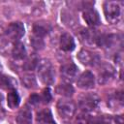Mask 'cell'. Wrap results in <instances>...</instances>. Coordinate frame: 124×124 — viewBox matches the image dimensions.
<instances>
[{"label":"cell","mask_w":124,"mask_h":124,"mask_svg":"<svg viewBox=\"0 0 124 124\" xmlns=\"http://www.w3.org/2000/svg\"><path fill=\"white\" fill-rule=\"evenodd\" d=\"M37 73L40 80L46 84L50 85L54 82V78H55V72L54 68L51 64V62L48 59H42L38 61L37 64Z\"/></svg>","instance_id":"cell-1"},{"label":"cell","mask_w":124,"mask_h":124,"mask_svg":"<svg viewBox=\"0 0 124 124\" xmlns=\"http://www.w3.org/2000/svg\"><path fill=\"white\" fill-rule=\"evenodd\" d=\"M104 13L108 22L117 23L121 17V7L118 2L107 1L104 4Z\"/></svg>","instance_id":"cell-2"},{"label":"cell","mask_w":124,"mask_h":124,"mask_svg":"<svg viewBox=\"0 0 124 124\" xmlns=\"http://www.w3.org/2000/svg\"><path fill=\"white\" fill-rule=\"evenodd\" d=\"M76 104L71 100H60L57 103V111L63 119H71L76 112Z\"/></svg>","instance_id":"cell-3"},{"label":"cell","mask_w":124,"mask_h":124,"mask_svg":"<svg viewBox=\"0 0 124 124\" xmlns=\"http://www.w3.org/2000/svg\"><path fill=\"white\" fill-rule=\"evenodd\" d=\"M5 34L10 40L17 41L24 35V26L19 21L12 22L5 29Z\"/></svg>","instance_id":"cell-4"},{"label":"cell","mask_w":124,"mask_h":124,"mask_svg":"<svg viewBox=\"0 0 124 124\" xmlns=\"http://www.w3.org/2000/svg\"><path fill=\"white\" fill-rule=\"evenodd\" d=\"M99 97L96 94H85L79 100V108L84 111L88 112L93 110L99 104Z\"/></svg>","instance_id":"cell-5"},{"label":"cell","mask_w":124,"mask_h":124,"mask_svg":"<svg viewBox=\"0 0 124 124\" xmlns=\"http://www.w3.org/2000/svg\"><path fill=\"white\" fill-rule=\"evenodd\" d=\"M77 84L81 89H85V90L86 89H91V88L94 87V84H95V77L89 71L83 72L78 78Z\"/></svg>","instance_id":"cell-6"},{"label":"cell","mask_w":124,"mask_h":124,"mask_svg":"<svg viewBox=\"0 0 124 124\" xmlns=\"http://www.w3.org/2000/svg\"><path fill=\"white\" fill-rule=\"evenodd\" d=\"M78 58L85 66H94L99 62L98 55L87 49H81L78 54Z\"/></svg>","instance_id":"cell-7"},{"label":"cell","mask_w":124,"mask_h":124,"mask_svg":"<svg viewBox=\"0 0 124 124\" xmlns=\"http://www.w3.org/2000/svg\"><path fill=\"white\" fill-rule=\"evenodd\" d=\"M114 74H115V71H114V68L112 66H110L109 64H105L101 67V70L99 72V78H98V81L99 83L101 84H104V83H108L109 82L113 77H114Z\"/></svg>","instance_id":"cell-8"},{"label":"cell","mask_w":124,"mask_h":124,"mask_svg":"<svg viewBox=\"0 0 124 124\" xmlns=\"http://www.w3.org/2000/svg\"><path fill=\"white\" fill-rule=\"evenodd\" d=\"M82 16H83L84 20L86 21V23L89 26L95 27L100 24V16L98 15V13L93 8H91V7L85 8L82 12Z\"/></svg>","instance_id":"cell-9"},{"label":"cell","mask_w":124,"mask_h":124,"mask_svg":"<svg viewBox=\"0 0 124 124\" xmlns=\"http://www.w3.org/2000/svg\"><path fill=\"white\" fill-rule=\"evenodd\" d=\"M60 72H61V77H62L63 80L65 82L70 83L75 78L77 72H78V68L75 64L68 63V64H65L61 67Z\"/></svg>","instance_id":"cell-10"},{"label":"cell","mask_w":124,"mask_h":124,"mask_svg":"<svg viewBox=\"0 0 124 124\" xmlns=\"http://www.w3.org/2000/svg\"><path fill=\"white\" fill-rule=\"evenodd\" d=\"M75 40L69 33H64L60 37V47L64 51H72L75 48Z\"/></svg>","instance_id":"cell-11"},{"label":"cell","mask_w":124,"mask_h":124,"mask_svg":"<svg viewBox=\"0 0 124 124\" xmlns=\"http://www.w3.org/2000/svg\"><path fill=\"white\" fill-rule=\"evenodd\" d=\"M12 56L14 58V60L16 62H18V61H22L24 60L25 56H26V49L23 46V44L17 42L16 44H14V46H13V49H12Z\"/></svg>","instance_id":"cell-12"},{"label":"cell","mask_w":124,"mask_h":124,"mask_svg":"<svg viewBox=\"0 0 124 124\" xmlns=\"http://www.w3.org/2000/svg\"><path fill=\"white\" fill-rule=\"evenodd\" d=\"M17 124H31L32 122V112L27 107L22 108L16 116Z\"/></svg>","instance_id":"cell-13"},{"label":"cell","mask_w":124,"mask_h":124,"mask_svg":"<svg viewBox=\"0 0 124 124\" xmlns=\"http://www.w3.org/2000/svg\"><path fill=\"white\" fill-rule=\"evenodd\" d=\"M49 30H50V27H49V24H47V23L38 22V23H35L33 26L34 36L38 37V38H42V39L48 34Z\"/></svg>","instance_id":"cell-14"},{"label":"cell","mask_w":124,"mask_h":124,"mask_svg":"<svg viewBox=\"0 0 124 124\" xmlns=\"http://www.w3.org/2000/svg\"><path fill=\"white\" fill-rule=\"evenodd\" d=\"M80 37L81 39L89 45H97V41H98V37L99 35L96 34L94 32V30L91 29H83L80 32Z\"/></svg>","instance_id":"cell-15"},{"label":"cell","mask_w":124,"mask_h":124,"mask_svg":"<svg viewBox=\"0 0 124 124\" xmlns=\"http://www.w3.org/2000/svg\"><path fill=\"white\" fill-rule=\"evenodd\" d=\"M61 19L63 20L65 25H67L68 27H71V28H74L78 24V19H77L76 16L72 12H69V11L64 10L61 13Z\"/></svg>","instance_id":"cell-16"},{"label":"cell","mask_w":124,"mask_h":124,"mask_svg":"<svg viewBox=\"0 0 124 124\" xmlns=\"http://www.w3.org/2000/svg\"><path fill=\"white\" fill-rule=\"evenodd\" d=\"M108 105L112 108L113 109H116L120 107H122L123 105V93L120 92H116L114 95L110 96L108 101Z\"/></svg>","instance_id":"cell-17"},{"label":"cell","mask_w":124,"mask_h":124,"mask_svg":"<svg viewBox=\"0 0 124 124\" xmlns=\"http://www.w3.org/2000/svg\"><path fill=\"white\" fill-rule=\"evenodd\" d=\"M19 96L16 93L15 89H12L9 91L8 96H7V104L11 108H16L19 105Z\"/></svg>","instance_id":"cell-18"},{"label":"cell","mask_w":124,"mask_h":124,"mask_svg":"<svg viewBox=\"0 0 124 124\" xmlns=\"http://www.w3.org/2000/svg\"><path fill=\"white\" fill-rule=\"evenodd\" d=\"M21 81L23 85L27 88H35L37 87V80L35 76L32 73H26L21 77Z\"/></svg>","instance_id":"cell-19"},{"label":"cell","mask_w":124,"mask_h":124,"mask_svg":"<svg viewBox=\"0 0 124 124\" xmlns=\"http://www.w3.org/2000/svg\"><path fill=\"white\" fill-rule=\"evenodd\" d=\"M56 92L59 94V95H62L64 97H70L73 95L74 93V88L72 87V85L68 82H64V83H61L59 84L57 87H56Z\"/></svg>","instance_id":"cell-20"},{"label":"cell","mask_w":124,"mask_h":124,"mask_svg":"<svg viewBox=\"0 0 124 124\" xmlns=\"http://www.w3.org/2000/svg\"><path fill=\"white\" fill-rule=\"evenodd\" d=\"M37 121L40 124H49L52 122V116L48 109H44L38 112L37 114Z\"/></svg>","instance_id":"cell-21"},{"label":"cell","mask_w":124,"mask_h":124,"mask_svg":"<svg viewBox=\"0 0 124 124\" xmlns=\"http://www.w3.org/2000/svg\"><path fill=\"white\" fill-rule=\"evenodd\" d=\"M14 87V81L11 77L8 76H0V88L2 89H10L12 90Z\"/></svg>","instance_id":"cell-22"},{"label":"cell","mask_w":124,"mask_h":124,"mask_svg":"<svg viewBox=\"0 0 124 124\" xmlns=\"http://www.w3.org/2000/svg\"><path fill=\"white\" fill-rule=\"evenodd\" d=\"M91 124H111V121L108 117L103 115L91 119Z\"/></svg>","instance_id":"cell-23"},{"label":"cell","mask_w":124,"mask_h":124,"mask_svg":"<svg viewBox=\"0 0 124 124\" xmlns=\"http://www.w3.org/2000/svg\"><path fill=\"white\" fill-rule=\"evenodd\" d=\"M31 44H32L33 47L36 49H42L44 47V41L42 38H38V37L33 36L31 39Z\"/></svg>","instance_id":"cell-24"},{"label":"cell","mask_w":124,"mask_h":124,"mask_svg":"<svg viewBox=\"0 0 124 124\" xmlns=\"http://www.w3.org/2000/svg\"><path fill=\"white\" fill-rule=\"evenodd\" d=\"M37 64H38V61L35 57H31L29 59H27L25 62H24V68L26 70H32L34 69L35 67H37Z\"/></svg>","instance_id":"cell-25"},{"label":"cell","mask_w":124,"mask_h":124,"mask_svg":"<svg viewBox=\"0 0 124 124\" xmlns=\"http://www.w3.org/2000/svg\"><path fill=\"white\" fill-rule=\"evenodd\" d=\"M77 123L78 124H91V118L84 112L78 116Z\"/></svg>","instance_id":"cell-26"},{"label":"cell","mask_w":124,"mask_h":124,"mask_svg":"<svg viewBox=\"0 0 124 124\" xmlns=\"http://www.w3.org/2000/svg\"><path fill=\"white\" fill-rule=\"evenodd\" d=\"M50 100H51V95L49 93V90L48 89H45L43 91L42 96H41V101H43L44 103H48Z\"/></svg>","instance_id":"cell-27"},{"label":"cell","mask_w":124,"mask_h":124,"mask_svg":"<svg viewBox=\"0 0 124 124\" xmlns=\"http://www.w3.org/2000/svg\"><path fill=\"white\" fill-rule=\"evenodd\" d=\"M29 102L32 104V105H37L41 102V97L39 95H36V94H33L29 97Z\"/></svg>","instance_id":"cell-28"},{"label":"cell","mask_w":124,"mask_h":124,"mask_svg":"<svg viewBox=\"0 0 124 124\" xmlns=\"http://www.w3.org/2000/svg\"><path fill=\"white\" fill-rule=\"evenodd\" d=\"M115 122H116V124H123V116L122 115H118V116H116L115 117Z\"/></svg>","instance_id":"cell-29"},{"label":"cell","mask_w":124,"mask_h":124,"mask_svg":"<svg viewBox=\"0 0 124 124\" xmlns=\"http://www.w3.org/2000/svg\"><path fill=\"white\" fill-rule=\"evenodd\" d=\"M3 114H4V112H3V110H2V109H1V108H0V119L3 117V116H2Z\"/></svg>","instance_id":"cell-30"},{"label":"cell","mask_w":124,"mask_h":124,"mask_svg":"<svg viewBox=\"0 0 124 124\" xmlns=\"http://www.w3.org/2000/svg\"><path fill=\"white\" fill-rule=\"evenodd\" d=\"M0 103H1V96H0Z\"/></svg>","instance_id":"cell-31"},{"label":"cell","mask_w":124,"mask_h":124,"mask_svg":"<svg viewBox=\"0 0 124 124\" xmlns=\"http://www.w3.org/2000/svg\"><path fill=\"white\" fill-rule=\"evenodd\" d=\"M0 72H1V66H0Z\"/></svg>","instance_id":"cell-32"}]
</instances>
